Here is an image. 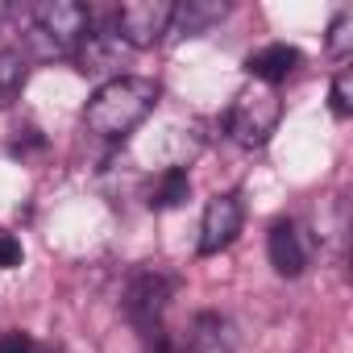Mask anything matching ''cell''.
<instances>
[{"label":"cell","instance_id":"obj_4","mask_svg":"<svg viewBox=\"0 0 353 353\" xmlns=\"http://www.w3.org/2000/svg\"><path fill=\"white\" fill-rule=\"evenodd\" d=\"M279 117H283V104H279L274 88H262V83H258V88H245V92L229 104V112H225V133H229L237 145L258 150V145L270 141Z\"/></svg>","mask_w":353,"mask_h":353},{"label":"cell","instance_id":"obj_9","mask_svg":"<svg viewBox=\"0 0 353 353\" xmlns=\"http://www.w3.org/2000/svg\"><path fill=\"white\" fill-rule=\"evenodd\" d=\"M299 63H303V54H299L295 46H287V42H270V46H262V50H254V54L245 59V71H250L254 83L274 88V83H283Z\"/></svg>","mask_w":353,"mask_h":353},{"label":"cell","instance_id":"obj_15","mask_svg":"<svg viewBox=\"0 0 353 353\" xmlns=\"http://www.w3.org/2000/svg\"><path fill=\"white\" fill-rule=\"evenodd\" d=\"M328 108H332L336 121H345V117L353 112V75H349V71H336V79H332V88H328Z\"/></svg>","mask_w":353,"mask_h":353},{"label":"cell","instance_id":"obj_7","mask_svg":"<svg viewBox=\"0 0 353 353\" xmlns=\"http://www.w3.org/2000/svg\"><path fill=\"white\" fill-rule=\"evenodd\" d=\"M241 225H245V208H241V200H237L233 192L212 196L208 208H204V221H200V254L212 258V254L229 250V245L237 241Z\"/></svg>","mask_w":353,"mask_h":353},{"label":"cell","instance_id":"obj_11","mask_svg":"<svg viewBox=\"0 0 353 353\" xmlns=\"http://www.w3.org/2000/svg\"><path fill=\"white\" fill-rule=\"evenodd\" d=\"M229 17V5L225 0H188V5H174V17H170V30L174 34H204L212 30L216 21Z\"/></svg>","mask_w":353,"mask_h":353},{"label":"cell","instance_id":"obj_18","mask_svg":"<svg viewBox=\"0 0 353 353\" xmlns=\"http://www.w3.org/2000/svg\"><path fill=\"white\" fill-rule=\"evenodd\" d=\"M34 353H59L54 345H34Z\"/></svg>","mask_w":353,"mask_h":353},{"label":"cell","instance_id":"obj_1","mask_svg":"<svg viewBox=\"0 0 353 353\" xmlns=\"http://www.w3.org/2000/svg\"><path fill=\"white\" fill-rule=\"evenodd\" d=\"M154 104H158L154 79L121 75V79H108L92 92V100L83 104V125L104 141H121L154 112Z\"/></svg>","mask_w":353,"mask_h":353},{"label":"cell","instance_id":"obj_6","mask_svg":"<svg viewBox=\"0 0 353 353\" xmlns=\"http://www.w3.org/2000/svg\"><path fill=\"white\" fill-rule=\"evenodd\" d=\"M133 50L117 38V30L112 26H92L88 30V38L75 46V63H79V71L83 75H92V79H121V67H125V59H129Z\"/></svg>","mask_w":353,"mask_h":353},{"label":"cell","instance_id":"obj_17","mask_svg":"<svg viewBox=\"0 0 353 353\" xmlns=\"http://www.w3.org/2000/svg\"><path fill=\"white\" fill-rule=\"evenodd\" d=\"M0 353H34V341H30V332H21V328L0 332Z\"/></svg>","mask_w":353,"mask_h":353},{"label":"cell","instance_id":"obj_14","mask_svg":"<svg viewBox=\"0 0 353 353\" xmlns=\"http://www.w3.org/2000/svg\"><path fill=\"white\" fill-rule=\"evenodd\" d=\"M349 50H353V13L349 9H341L336 17H332V26H328V54L332 59H349Z\"/></svg>","mask_w":353,"mask_h":353},{"label":"cell","instance_id":"obj_8","mask_svg":"<svg viewBox=\"0 0 353 353\" xmlns=\"http://www.w3.org/2000/svg\"><path fill=\"white\" fill-rule=\"evenodd\" d=\"M266 254H270V266L283 274V279H299L307 270V241H303V229L295 221H274L270 233H266Z\"/></svg>","mask_w":353,"mask_h":353},{"label":"cell","instance_id":"obj_10","mask_svg":"<svg viewBox=\"0 0 353 353\" xmlns=\"http://www.w3.org/2000/svg\"><path fill=\"white\" fill-rule=\"evenodd\" d=\"M183 353H233V324L221 312H200L192 320Z\"/></svg>","mask_w":353,"mask_h":353},{"label":"cell","instance_id":"obj_5","mask_svg":"<svg viewBox=\"0 0 353 353\" xmlns=\"http://www.w3.org/2000/svg\"><path fill=\"white\" fill-rule=\"evenodd\" d=\"M170 17H174L170 0H129V5H121L112 13L108 26L117 30V38L129 50H150L170 34Z\"/></svg>","mask_w":353,"mask_h":353},{"label":"cell","instance_id":"obj_16","mask_svg":"<svg viewBox=\"0 0 353 353\" xmlns=\"http://www.w3.org/2000/svg\"><path fill=\"white\" fill-rule=\"evenodd\" d=\"M21 258H26L21 241H17L13 233H0V270H13V266H21Z\"/></svg>","mask_w":353,"mask_h":353},{"label":"cell","instance_id":"obj_19","mask_svg":"<svg viewBox=\"0 0 353 353\" xmlns=\"http://www.w3.org/2000/svg\"><path fill=\"white\" fill-rule=\"evenodd\" d=\"M5 13H9V5H5V0H0V17H5Z\"/></svg>","mask_w":353,"mask_h":353},{"label":"cell","instance_id":"obj_3","mask_svg":"<svg viewBox=\"0 0 353 353\" xmlns=\"http://www.w3.org/2000/svg\"><path fill=\"white\" fill-rule=\"evenodd\" d=\"M88 30H92L88 5H79V0H46V5L34 9V34H30V42L46 59H67L88 38Z\"/></svg>","mask_w":353,"mask_h":353},{"label":"cell","instance_id":"obj_2","mask_svg":"<svg viewBox=\"0 0 353 353\" xmlns=\"http://www.w3.org/2000/svg\"><path fill=\"white\" fill-rule=\"evenodd\" d=\"M174 295V279L162 270H137L125 287V320L133 324V332L141 336L145 353H174L170 349V332H166V307Z\"/></svg>","mask_w":353,"mask_h":353},{"label":"cell","instance_id":"obj_13","mask_svg":"<svg viewBox=\"0 0 353 353\" xmlns=\"http://www.w3.org/2000/svg\"><path fill=\"white\" fill-rule=\"evenodd\" d=\"M26 79H30V63H26V54L13 50V46H0V108H9V104L21 96Z\"/></svg>","mask_w":353,"mask_h":353},{"label":"cell","instance_id":"obj_12","mask_svg":"<svg viewBox=\"0 0 353 353\" xmlns=\"http://www.w3.org/2000/svg\"><path fill=\"white\" fill-rule=\"evenodd\" d=\"M188 196H192V179H188V170H183V166H166L158 179H154V188H150V208H154V212L179 208Z\"/></svg>","mask_w":353,"mask_h":353}]
</instances>
